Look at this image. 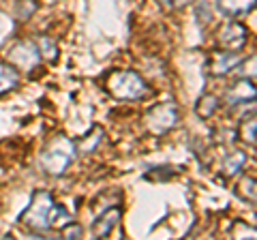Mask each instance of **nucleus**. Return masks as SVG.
<instances>
[{
	"instance_id": "1",
	"label": "nucleus",
	"mask_w": 257,
	"mask_h": 240,
	"mask_svg": "<svg viewBox=\"0 0 257 240\" xmlns=\"http://www.w3.org/2000/svg\"><path fill=\"white\" fill-rule=\"evenodd\" d=\"M105 90L118 101H138L150 94L148 84L135 71H114L105 79Z\"/></svg>"
},
{
	"instance_id": "2",
	"label": "nucleus",
	"mask_w": 257,
	"mask_h": 240,
	"mask_svg": "<svg viewBox=\"0 0 257 240\" xmlns=\"http://www.w3.org/2000/svg\"><path fill=\"white\" fill-rule=\"evenodd\" d=\"M75 157H77V153H75L73 140L58 135V138H54L45 146V150L41 153V159H39V163H41V170L45 174H50V176H62L64 172L69 170V165L73 163Z\"/></svg>"
},
{
	"instance_id": "3",
	"label": "nucleus",
	"mask_w": 257,
	"mask_h": 240,
	"mask_svg": "<svg viewBox=\"0 0 257 240\" xmlns=\"http://www.w3.org/2000/svg\"><path fill=\"white\" fill-rule=\"evenodd\" d=\"M52 208H54V197L47 191H35L28 208L24 210L20 221L26 225L28 229L37 231V234H45L50 231V217H52Z\"/></svg>"
},
{
	"instance_id": "4",
	"label": "nucleus",
	"mask_w": 257,
	"mask_h": 240,
	"mask_svg": "<svg viewBox=\"0 0 257 240\" xmlns=\"http://www.w3.org/2000/svg\"><path fill=\"white\" fill-rule=\"evenodd\" d=\"M176 123H178V107L174 103H161L155 105L152 109L146 111L144 116V127L146 131H150L152 135H163L170 129H174Z\"/></svg>"
},
{
	"instance_id": "5",
	"label": "nucleus",
	"mask_w": 257,
	"mask_h": 240,
	"mask_svg": "<svg viewBox=\"0 0 257 240\" xmlns=\"http://www.w3.org/2000/svg\"><path fill=\"white\" fill-rule=\"evenodd\" d=\"M248 41V33L240 22H227L223 24L216 33L214 43L219 52H240Z\"/></svg>"
},
{
	"instance_id": "6",
	"label": "nucleus",
	"mask_w": 257,
	"mask_h": 240,
	"mask_svg": "<svg viewBox=\"0 0 257 240\" xmlns=\"http://www.w3.org/2000/svg\"><path fill=\"white\" fill-rule=\"evenodd\" d=\"M7 58L13 67L18 69H35L39 65V60H41V56H39V50L37 45L32 41H18L15 45H11V50L7 52Z\"/></svg>"
},
{
	"instance_id": "7",
	"label": "nucleus",
	"mask_w": 257,
	"mask_h": 240,
	"mask_svg": "<svg viewBox=\"0 0 257 240\" xmlns=\"http://www.w3.org/2000/svg\"><path fill=\"white\" fill-rule=\"evenodd\" d=\"M255 84L253 79H238V82L227 88V94H225V99H227V105H240V103H253L255 101Z\"/></svg>"
},
{
	"instance_id": "8",
	"label": "nucleus",
	"mask_w": 257,
	"mask_h": 240,
	"mask_svg": "<svg viewBox=\"0 0 257 240\" xmlns=\"http://www.w3.org/2000/svg\"><path fill=\"white\" fill-rule=\"evenodd\" d=\"M120 217H122V208L116 206V208H109L103 214H99L94 221H92V236L96 238H105L111 234V229L118 225Z\"/></svg>"
},
{
	"instance_id": "9",
	"label": "nucleus",
	"mask_w": 257,
	"mask_h": 240,
	"mask_svg": "<svg viewBox=\"0 0 257 240\" xmlns=\"http://www.w3.org/2000/svg\"><path fill=\"white\" fill-rule=\"evenodd\" d=\"M240 62H242V54L240 52H221L216 58L210 62V73L221 77V75H227L231 73Z\"/></svg>"
},
{
	"instance_id": "10",
	"label": "nucleus",
	"mask_w": 257,
	"mask_h": 240,
	"mask_svg": "<svg viewBox=\"0 0 257 240\" xmlns=\"http://www.w3.org/2000/svg\"><path fill=\"white\" fill-rule=\"evenodd\" d=\"M216 9L221 13L236 18V15H244L255 9V0H216Z\"/></svg>"
},
{
	"instance_id": "11",
	"label": "nucleus",
	"mask_w": 257,
	"mask_h": 240,
	"mask_svg": "<svg viewBox=\"0 0 257 240\" xmlns=\"http://www.w3.org/2000/svg\"><path fill=\"white\" fill-rule=\"evenodd\" d=\"M101 140H103V129H101V127H94L90 133H86V135H82V138H79L77 142H73V144H75V153H82V155L94 153V150L99 148Z\"/></svg>"
},
{
	"instance_id": "12",
	"label": "nucleus",
	"mask_w": 257,
	"mask_h": 240,
	"mask_svg": "<svg viewBox=\"0 0 257 240\" xmlns=\"http://www.w3.org/2000/svg\"><path fill=\"white\" fill-rule=\"evenodd\" d=\"M20 86V73L13 65H0V97Z\"/></svg>"
},
{
	"instance_id": "13",
	"label": "nucleus",
	"mask_w": 257,
	"mask_h": 240,
	"mask_svg": "<svg viewBox=\"0 0 257 240\" xmlns=\"http://www.w3.org/2000/svg\"><path fill=\"white\" fill-rule=\"evenodd\" d=\"M219 109V97L216 94H202L199 101L195 103V114L202 118V120H208L216 114Z\"/></svg>"
},
{
	"instance_id": "14",
	"label": "nucleus",
	"mask_w": 257,
	"mask_h": 240,
	"mask_svg": "<svg viewBox=\"0 0 257 240\" xmlns=\"http://www.w3.org/2000/svg\"><path fill=\"white\" fill-rule=\"evenodd\" d=\"M244 163H246V155L242 153V150H231L223 161V174L227 176V178L229 176H236L244 167Z\"/></svg>"
},
{
	"instance_id": "15",
	"label": "nucleus",
	"mask_w": 257,
	"mask_h": 240,
	"mask_svg": "<svg viewBox=\"0 0 257 240\" xmlns=\"http://www.w3.org/2000/svg\"><path fill=\"white\" fill-rule=\"evenodd\" d=\"M216 0H195V20L199 26H208L214 20Z\"/></svg>"
},
{
	"instance_id": "16",
	"label": "nucleus",
	"mask_w": 257,
	"mask_h": 240,
	"mask_svg": "<svg viewBox=\"0 0 257 240\" xmlns=\"http://www.w3.org/2000/svg\"><path fill=\"white\" fill-rule=\"evenodd\" d=\"M39 9V3L37 0H18L13 7V15L18 22H26L30 20L32 15H35V11Z\"/></svg>"
},
{
	"instance_id": "17",
	"label": "nucleus",
	"mask_w": 257,
	"mask_h": 240,
	"mask_svg": "<svg viewBox=\"0 0 257 240\" xmlns=\"http://www.w3.org/2000/svg\"><path fill=\"white\" fill-rule=\"evenodd\" d=\"M236 195L240 199H244V202L255 204V178H253V176H244V178L238 182Z\"/></svg>"
},
{
	"instance_id": "18",
	"label": "nucleus",
	"mask_w": 257,
	"mask_h": 240,
	"mask_svg": "<svg viewBox=\"0 0 257 240\" xmlns=\"http://www.w3.org/2000/svg\"><path fill=\"white\" fill-rule=\"evenodd\" d=\"M37 50H39V56H41V60L54 62L56 58H58V47H56V43L52 41V39H47V37L39 39V41H37Z\"/></svg>"
},
{
	"instance_id": "19",
	"label": "nucleus",
	"mask_w": 257,
	"mask_h": 240,
	"mask_svg": "<svg viewBox=\"0 0 257 240\" xmlns=\"http://www.w3.org/2000/svg\"><path fill=\"white\" fill-rule=\"evenodd\" d=\"M69 221H71V214L67 212V208H62V206H56V204H54V208H52V217H50V225H52V229H54V227L62 229Z\"/></svg>"
},
{
	"instance_id": "20",
	"label": "nucleus",
	"mask_w": 257,
	"mask_h": 240,
	"mask_svg": "<svg viewBox=\"0 0 257 240\" xmlns=\"http://www.w3.org/2000/svg\"><path fill=\"white\" fill-rule=\"evenodd\" d=\"M255 118L251 116V120H244L242 123V129H240V138H242V142H246L251 148H255Z\"/></svg>"
},
{
	"instance_id": "21",
	"label": "nucleus",
	"mask_w": 257,
	"mask_h": 240,
	"mask_svg": "<svg viewBox=\"0 0 257 240\" xmlns=\"http://www.w3.org/2000/svg\"><path fill=\"white\" fill-rule=\"evenodd\" d=\"M178 174L174 170V167H170V172H165V167H152V170L148 172V174H144V178H148V180H170V178H174V176Z\"/></svg>"
},
{
	"instance_id": "22",
	"label": "nucleus",
	"mask_w": 257,
	"mask_h": 240,
	"mask_svg": "<svg viewBox=\"0 0 257 240\" xmlns=\"http://www.w3.org/2000/svg\"><path fill=\"white\" fill-rule=\"evenodd\" d=\"M60 234H62V238H79L84 234V229L77 225V223H67V225H64L62 229H60Z\"/></svg>"
},
{
	"instance_id": "23",
	"label": "nucleus",
	"mask_w": 257,
	"mask_h": 240,
	"mask_svg": "<svg viewBox=\"0 0 257 240\" xmlns=\"http://www.w3.org/2000/svg\"><path fill=\"white\" fill-rule=\"evenodd\" d=\"M161 5L165 7V9H180V7L187 3V0H159Z\"/></svg>"
}]
</instances>
